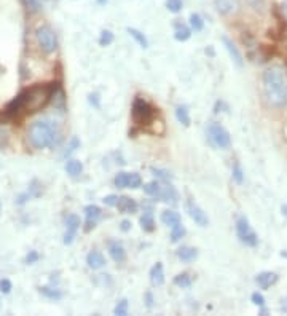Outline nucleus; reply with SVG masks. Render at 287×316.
Masks as SVG:
<instances>
[{"instance_id": "48", "label": "nucleus", "mask_w": 287, "mask_h": 316, "mask_svg": "<svg viewBox=\"0 0 287 316\" xmlns=\"http://www.w3.org/2000/svg\"><path fill=\"white\" fill-rule=\"evenodd\" d=\"M106 2H107V0H97V4H99V5H104Z\"/></svg>"}, {"instance_id": "42", "label": "nucleus", "mask_w": 287, "mask_h": 316, "mask_svg": "<svg viewBox=\"0 0 287 316\" xmlns=\"http://www.w3.org/2000/svg\"><path fill=\"white\" fill-rule=\"evenodd\" d=\"M38 261V254L35 251H31L27 255H26V264H34Z\"/></svg>"}, {"instance_id": "28", "label": "nucleus", "mask_w": 287, "mask_h": 316, "mask_svg": "<svg viewBox=\"0 0 287 316\" xmlns=\"http://www.w3.org/2000/svg\"><path fill=\"white\" fill-rule=\"evenodd\" d=\"M144 192H146L147 195H150V196H158L161 192V185H160V182H156V181L149 182V184L144 185Z\"/></svg>"}, {"instance_id": "43", "label": "nucleus", "mask_w": 287, "mask_h": 316, "mask_svg": "<svg viewBox=\"0 0 287 316\" xmlns=\"http://www.w3.org/2000/svg\"><path fill=\"white\" fill-rule=\"evenodd\" d=\"M117 201H118V196H117V195H109V196L104 198V203H106L107 206H115V205H117Z\"/></svg>"}, {"instance_id": "45", "label": "nucleus", "mask_w": 287, "mask_h": 316, "mask_svg": "<svg viewBox=\"0 0 287 316\" xmlns=\"http://www.w3.org/2000/svg\"><path fill=\"white\" fill-rule=\"evenodd\" d=\"M146 300H147V307L152 308V305H153V299H152V294H150V292L146 294Z\"/></svg>"}, {"instance_id": "8", "label": "nucleus", "mask_w": 287, "mask_h": 316, "mask_svg": "<svg viewBox=\"0 0 287 316\" xmlns=\"http://www.w3.org/2000/svg\"><path fill=\"white\" fill-rule=\"evenodd\" d=\"M185 209H187V212H189L190 218H192V221H195L196 225H199V227H208L209 219H208L206 212L201 209L192 198H189V200L185 201Z\"/></svg>"}, {"instance_id": "17", "label": "nucleus", "mask_w": 287, "mask_h": 316, "mask_svg": "<svg viewBox=\"0 0 287 316\" xmlns=\"http://www.w3.org/2000/svg\"><path fill=\"white\" fill-rule=\"evenodd\" d=\"M177 257L180 259L182 262L190 264V262H193L195 259L198 257V251H196L195 248H192V246H182V248L177 251Z\"/></svg>"}, {"instance_id": "19", "label": "nucleus", "mask_w": 287, "mask_h": 316, "mask_svg": "<svg viewBox=\"0 0 287 316\" xmlns=\"http://www.w3.org/2000/svg\"><path fill=\"white\" fill-rule=\"evenodd\" d=\"M150 281L155 286H161L165 283V270L161 264H156L150 270Z\"/></svg>"}, {"instance_id": "49", "label": "nucleus", "mask_w": 287, "mask_h": 316, "mask_svg": "<svg viewBox=\"0 0 287 316\" xmlns=\"http://www.w3.org/2000/svg\"><path fill=\"white\" fill-rule=\"evenodd\" d=\"M4 136H5L4 133H0V141H2V139H4Z\"/></svg>"}, {"instance_id": "13", "label": "nucleus", "mask_w": 287, "mask_h": 316, "mask_svg": "<svg viewBox=\"0 0 287 316\" xmlns=\"http://www.w3.org/2000/svg\"><path fill=\"white\" fill-rule=\"evenodd\" d=\"M276 281H278V275L273 271H262L255 276V283L260 289H268V287H271Z\"/></svg>"}, {"instance_id": "18", "label": "nucleus", "mask_w": 287, "mask_h": 316, "mask_svg": "<svg viewBox=\"0 0 287 316\" xmlns=\"http://www.w3.org/2000/svg\"><path fill=\"white\" fill-rule=\"evenodd\" d=\"M214 7L220 14H228L236 8V0H214Z\"/></svg>"}, {"instance_id": "5", "label": "nucleus", "mask_w": 287, "mask_h": 316, "mask_svg": "<svg viewBox=\"0 0 287 316\" xmlns=\"http://www.w3.org/2000/svg\"><path fill=\"white\" fill-rule=\"evenodd\" d=\"M208 136H209V141L212 146H215L217 149H228L230 144H232V137H230V133L227 131V129L217 123L214 122L209 125L208 128Z\"/></svg>"}, {"instance_id": "35", "label": "nucleus", "mask_w": 287, "mask_h": 316, "mask_svg": "<svg viewBox=\"0 0 287 316\" xmlns=\"http://www.w3.org/2000/svg\"><path fill=\"white\" fill-rule=\"evenodd\" d=\"M113 313H115V314H118V316H125V314H128V300H126V299L120 300L118 304H117V307H115Z\"/></svg>"}, {"instance_id": "25", "label": "nucleus", "mask_w": 287, "mask_h": 316, "mask_svg": "<svg viewBox=\"0 0 287 316\" xmlns=\"http://www.w3.org/2000/svg\"><path fill=\"white\" fill-rule=\"evenodd\" d=\"M185 233H187V230H185V227H183L180 222L176 224V225H172V230H171V241H172V243L180 241V240L185 236Z\"/></svg>"}, {"instance_id": "22", "label": "nucleus", "mask_w": 287, "mask_h": 316, "mask_svg": "<svg viewBox=\"0 0 287 316\" xmlns=\"http://www.w3.org/2000/svg\"><path fill=\"white\" fill-rule=\"evenodd\" d=\"M66 171H67V174H70V176H78V174H81V171H83V165H81V162H78V160H69L67 163H66Z\"/></svg>"}, {"instance_id": "6", "label": "nucleus", "mask_w": 287, "mask_h": 316, "mask_svg": "<svg viewBox=\"0 0 287 316\" xmlns=\"http://www.w3.org/2000/svg\"><path fill=\"white\" fill-rule=\"evenodd\" d=\"M236 233H238V238L241 240V243H244L246 246H251V248L257 246L258 236L254 232V228L251 227L249 221L244 218V215H241V218H238V221H236Z\"/></svg>"}, {"instance_id": "32", "label": "nucleus", "mask_w": 287, "mask_h": 316, "mask_svg": "<svg viewBox=\"0 0 287 316\" xmlns=\"http://www.w3.org/2000/svg\"><path fill=\"white\" fill-rule=\"evenodd\" d=\"M115 185H117L118 189H128V172H118V174L115 176Z\"/></svg>"}, {"instance_id": "14", "label": "nucleus", "mask_w": 287, "mask_h": 316, "mask_svg": "<svg viewBox=\"0 0 287 316\" xmlns=\"http://www.w3.org/2000/svg\"><path fill=\"white\" fill-rule=\"evenodd\" d=\"M109 254H110V257H112L117 264L123 262L125 259H126V251H125V248H123V244H121L120 241H115V240H112V241L109 243Z\"/></svg>"}, {"instance_id": "15", "label": "nucleus", "mask_w": 287, "mask_h": 316, "mask_svg": "<svg viewBox=\"0 0 287 316\" xmlns=\"http://www.w3.org/2000/svg\"><path fill=\"white\" fill-rule=\"evenodd\" d=\"M86 264H88V267L93 270H99L106 265V259L99 251H91L88 255H86Z\"/></svg>"}, {"instance_id": "21", "label": "nucleus", "mask_w": 287, "mask_h": 316, "mask_svg": "<svg viewBox=\"0 0 287 316\" xmlns=\"http://www.w3.org/2000/svg\"><path fill=\"white\" fill-rule=\"evenodd\" d=\"M190 37H192V29L189 26L177 23L176 24V31H174V38L179 40V42H187Z\"/></svg>"}, {"instance_id": "10", "label": "nucleus", "mask_w": 287, "mask_h": 316, "mask_svg": "<svg viewBox=\"0 0 287 316\" xmlns=\"http://www.w3.org/2000/svg\"><path fill=\"white\" fill-rule=\"evenodd\" d=\"M85 215H86V227H85V230H86V232H90V230L97 224V221L100 219L102 211H100V208L96 206V205H88V206L85 208Z\"/></svg>"}, {"instance_id": "11", "label": "nucleus", "mask_w": 287, "mask_h": 316, "mask_svg": "<svg viewBox=\"0 0 287 316\" xmlns=\"http://www.w3.org/2000/svg\"><path fill=\"white\" fill-rule=\"evenodd\" d=\"M115 208H117L121 214H134L139 206L136 203V200H133V198L118 196V201H117V205H115Z\"/></svg>"}, {"instance_id": "47", "label": "nucleus", "mask_w": 287, "mask_h": 316, "mask_svg": "<svg viewBox=\"0 0 287 316\" xmlns=\"http://www.w3.org/2000/svg\"><path fill=\"white\" fill-rule=\"evenodd\" d=\"M282 214H284L285 218H287V205H284V206H282Z\"/></svg>"}, {"instance_id": "3", "label": "nucleus", "mask_w": 287, "mask_h": 316, "mask_svg": "<svg viewBox=\"0 0 287 316\" xmlns=\"http://www.w3.org/2000/svg\"><path fill=\"white\" fill-rule=\"evenodd\" d=\"M27 137L34 149H47L53 147L59 141V128H57L54 120L42 118L31 125L27 131Z\"/></svg>"}, {"instance_id": "12", "label": "nucleus", "mask_w": 287, "mask_h": 316, "mask_svg": "<svg viewBox=\"0 0 287 316\" xmlns=\"http://www.w3.org/2000/svg\"><path fill=\"white\" fill-rule=\"evenodd\" d=\"M222 42H223V45H225V48H227L230 57L233 60V63H235L238 67H242V63H244V61H242V56H241L238 47L233 43V40H230L227 35H223V37H222Z\"/></svg>"}, {"instance_id": "31", "label": "nucleus", "mask_w": 287, "mask_h": 316, "mask_svg": "<svg viewBox=\"0 0 287 316\" xmlns=\"http://www.w3.org/2000/svg\"><path fill=\"white\" fill-rule=\"evenodd\" d=\"M40 292L48 297V299H53V300H59L63 297V294L57 291V289H51V287H40Z\"/></svg>"}, {"instance_id": "36", "label": "nucleus", "mask_w": 287, "mask_h": 316, "mask_svg": "<svg viewBox=\"0 0 287 316\" xmlns=\"http://www.w3.org/2000/svg\"><path fill=\"white\" fill-rule=\"evenodd\" d=\"M152 172L153 174L158 177V179H161V181H165V182H168L169 179H171V174L168 171H165V169H160V168H152Z\"/></svg>"}, {"instance_id": "20", "label": "nucleus", "mask_w": 287, "mask_h": 316, "mask_svg": "<svg viewBox=\"0 0 287 316\" xmlns=\"http://www.w3.org/2000/svg\"><path fill=\"white\" fill-rule=\"evenodd\" d=\"M161 222L168 227H172V225H176L180 222V215L179 212L176 211H172V209H166L161 212Z\"/></svg>"}, {"instance_id": "33", "label": "nucleus", "mask_w": 287, "mask_h": 316, "mask_svg": "<svg viewBox=\"0 0 287 316\" xmlns=\"http://www.w3.org/2000/svg\"><path fill=\"white\" fill-rule=\"evenodd\" d=\"M113 42V34L110 31H102L100 32V37H99V43L102 47H109L110 43Z\"/></svg>"}, {"instance_id": "9", "label": "nucleus", "mask_w": 287, "mask_h": 316, "mask_svg": "<svg viewBox=\"0 0 287 316\" xmlns=\"http://www.w3.org/2000/svg\"><path fill=\"white\" fill-rule=\"evenodd\" d=\"M81 222H80V218L75 214H69L66 218V233H64V243L66 244H70L74 241L78 228H80Z\"/></svg>"}, {"instance_id": "2", "label": "nucleus", "mask_w": 287, "mask_h": 316, "mask_svg": "<svg viewBox=\"0 0 287 316\" xmlns=\"http://www.w3.org/2000/svg\"><path fill=\"white\" fill-rule=\"evenodd\" d=\"M263 93L271 107L287 106V74L281 66H271L263 72Z\"/></svg>"}, {"instance_id": "23", "label": "nucleus", "mask_w": 287, "mask_h": 316, "mask_svg": "<svg viewBox=\"0 0 287 316\" xmlns=\"http://www.w3.org/2000/svg\"><path fill=\"white\" fill-rule=\"evenodd\" d=\"M140 227H142L144 232H149V233L155 230V219H153V215L150 212L144 214L140 218Z\"/></svg>"}, {"instance_id": "27", "label": "nucleus", "mask_w": 287, "mask_h": 316, "mask_svg": "<svg viewBox=\"0 0 287 316\" xmlns=\"http://www.w3.org/2000/svg\"><path fill=\"white\" fill-rule=\"evenodd\" d=\"M190 27H192V31H195V32L203 31L204 21H203V18H201L198 13H192L190 14Z\"/></svg>"}, {"instance_id": "29", "label": "nucleus", "mask_w": 287, "mask_h": 316, "mask_svg": "<svg viewBox=\"0 0 287 316\" xmlns=\"http://www.w3.org/2000/svg\"><path fill=\"white\" fill-rule=\"evenodd\" d=\"M142 185V177L137 172H128V189H139Z\"/></svg>"}, {"instance_id": "34", "label": "nucleus", "mask_w": 287, "mask_h": 316, "mask_svg": "<svg viewBox=\"0 0 287 316\" xmlns=\"http://www.w3.org/2000/svg\"><path fill=\"white\" fill-rule=\"evenodd\" d=\"M166 8L171 13H179L182 10V0H166Z\"/></svg>"}, {"instance_id": "41", "label": "nucleus", "mask_w": 287, "mask_h": 316, "mask_svg": "<svg viewBox=\"0 0 287 316\" xmlns=\"http://www.w3.org/2000/svg\"><path fill=\"white\" fill-rule=\"evenodd\" d=\"M0 291L4 294H8L11 291V281L10 280H2L0 281Z\"/></svg>"}, {"instance_id": "44", "label": "nucleus", "mask_w": 287, "mask_h": 316, "mask_svg": "<svg viewBox=\"0 0 287 316\" xmlns=\"http://www.w3.org/2000/svg\"><path fill=\"white\" fill-rule=\"evenodd\" d=\"M129 228H131V222H129V221H123V222H121V230H123V232H128Z\"/></svg>"}, {"instance_id": "16", "label": "nucleus", "mask_w": 287, "mask_h": 316, "mask_svg": "<svg viewBox=\"0 0 287 316\" xmlns=\"http://www.w3.org/2000/svg\"><path fill=\"white\" fill-rule=\"evenodd\" d=\"M158 198H160L161 201H166V203L176 205L177 200H179V195H177V192L174 190V187L169 185V184H166L165 187H161V192H160V195H158Z\"/></svg>"}, {"instance_id": "1", "label": "nucleus", "mask_w": 287, "mask_h": 316, "mask_svg": "<svg viewBox=\"0 0 287 316\" xmlns=\"http://www.w3.org/2000/svg\"><path fill=\"white\" fill-rule=\"evenodd\" d=\"M56 93V86L53 85H35L24 90L14 97L5 109L7 118H16L19 113H32L45 107L53 94Z\"/></svg>"}, {"instance_id": "38", "label": "nucleus", "mask_w": 287, "mask_h": 316, "mask_svg": "<svg viewBox=\"0 0 287 316\" xmlns=\"http://www.w3.org/2000/svg\"><path fill=\"white\" fill-rule=\"evenodd\" d=\"M78 147H80V141H78L77 137H72V139H70V144H69V147H67V150H66V156L70 155V153H74Z\"/></svg>"}, {"instance_id": "24", "label": "nucleus", "mask_w": 287, "mask_h": 316, "mask_svg": "<svg viewBox=\"0 0 287 316\" xmlns=\"http://www.w3.org/2000/svg\"><path fill=\"white\" fill-rule=\"evenodd\" d=\"M128 34L129 35H131L137 43H139V45L142 47V48H147L149 47V40L146 38V35H144L140 31H137V29H134V27H129L128 29Z\"/></svg>"}, {"instance_id": "39", "label": "nucleus", "mask_w": 287, "mask_h": 316, "mask_svg": "<svg viewBox=\"0 0 287 316\" xmlns=\"http://www.w3.org/2000/svg\"><path fill=\"white\" fill-rule=\"evenodd\" d=\"M251 299H252V304H254V305H257V307H263V305H265V299H263V295H262V294L254 292Z\"/></svg>"}, {"instance_id": "7", "label": "nucleus", "mask_w": 287, "mask_h": 316, "mask_svg": "<svg viewBox=\"0 0 287 316\" xmlns=\"http://www.w3.org/2000/svg\"><path fill=\"white\" fill-rule=\"evenodd\" d=\"M35 37L40 48L45 53H53L57 47V40H56V34L50 26H40L35 31Z\"/></svg>"}, {"instance_id": "37", "label": "nucleus", "mask_w": 287, "mask_h": 316, "mask_svg": "<svg viewBox=\"0 0 287 316\" xmlns=\"http://www.w3.org/2000/svg\"><path fill=\"white\" fill-rule=\"evenodd\" d=\"M233 179H235L236 184H242V181H244V174H242V169H241L239 165L233 166Z\"/></svg>"}, {"instance_id": "46", "label": "nucleus", "mask_w": 287, "mask_h": 316, "mask_svg": "<svg viewBox=\"0 0 287 316\" xmlns=\"http://www.w3.org/2000/svg\"><path fill=\"white\" fill-rule=\"evenodd\" d=\"M282 310H284V311L287 313V297H285V299L282 300Z\"/></svg>"}, {"instance_id": "4", "label": "nucleus", "mask_w": 287, "mask_h": 316, "mask_svg": "<svg viewBox=\"0 0 287 316\" xmlns=\"http://www.w3.org/2000/svg\"><path fill=\"white\" fill-rule=\"evenodd\" d=\"M131 113H133L134 123H137V125H149L155 118V109L147 103V101H144L140 97H137L134 101Z\"/></svg>"}, {"instance_id": "26", "label": "nucleus", "mask_w": 287, "mask_h": 316, "mask_svg": "<svg viewBox=\"0 0 287 316\" xmlns=\"http://www.w3.org/2000/svg\"><path fill=\"white\" fill-rule=\"evenodd\" d=\"M176 118L183 125V126H189L190 125V113H189V109L185 106H180L176 109Z\"/></svg>"}, {"instance_id": "30", "label": "nucleus", "mask_w": 287, "mask_h": 316, "mask_svg": "<svg viewBox=\"0 0 287 316\" xmlns=\"http://www.w3.org/2000/svg\"><path fill=\"white\" fill-rule=\"evenodd\" d=\"M174 284L179 287H190L192 286V276L189 273H182V275H177L174 278Z\"/></svg>"}, {"instance_id": "40", "label": "nucleus", "mask_w": 287, "mask_h": 316, "mask_svg": "<svg viewBox=\"0 0 287 316\" xmlns=\"http://www.w3.org/2000/svg\"><path fill=\"white\" fill-rule=\"evenodd\" d=\"M23 2L27 7V10H31V11H38V8H40L38 0H23Z\"/></svg>"}]
</instances>
